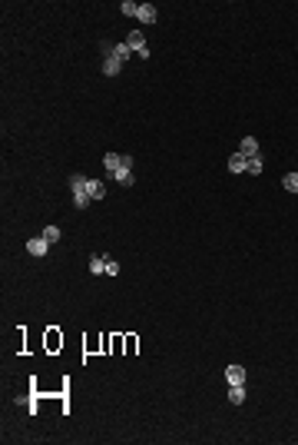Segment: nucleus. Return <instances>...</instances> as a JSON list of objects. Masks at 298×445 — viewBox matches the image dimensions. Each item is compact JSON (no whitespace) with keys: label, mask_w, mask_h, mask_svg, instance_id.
<instances>
[{"label":"nucleus","mask_w":298,"mask_h":445,"mask_svg":"<svg viewBox=\"0 0 298 445\" xmlns=\"http://www.w3.org/2000/svg\"><path fill=\"white\" fill-rule=\"evenodd\" d=\"M103 167H106V173L113 176V173L123 167V156H120V153H106V156H103Z\"/></svg>","instance_id":"obj_10"},{"label":"nucleus","mask_w":298,"mask_h":445,"mask_svg":"<svg viewBox=\"0 0 298 445\" xmlns=\"http://www.w3.org/2000/svg\"><path fill=\"white\" fill-rule=\"evenodd\" d=\"M126 47L133 50V54H139L143 60H149V47H146V37L139 33V30H133V33H126Z\"/></svg>","instance_id":"obj_2"},{"label":"nucleus","mask_w":298,"mask_h":445,"mask_svg":"<svg viewBox=\"0 0 298 445\" xmlns=\"http://www.w3.org/2000/svg\"><path fill=\"white\" fill-rule=\"evenodd\" d=\"M225 382L229 386H245V369L242 365H229L225 369Z\"/></svg>","instance_id":"obj_6"},{"label":"nucleus","mask_w":298,"mask_h":445,"mask_svg":"<svg viewBox=\"0 0 298 445\" xmlns=\"http://www.w3.org/2000/svg\"><path fill=\"white\" fill-rule=\"evenodd\" d=\"M245 163H248V160H245L242 153H232L229 156V173H245Z\"/></svg>","instance_id":"obj_12"},{"label":"nucleus","mask_w":298,"mask_h":445,"mask_svg":"<svg viewBox=\"0 0 298 445\" xmlns=\"http://www.w3.org/2000/svg\"><path fill=\"white\" fill-rule=\"evenodd\" d=\"M116 273H120V263H116V259H106V273H103V276H116Z\"/></svg>","instance_id":"obj_18"},{"label":"nucleus","mask_w":298,"mask_h":445,"mask_svg":"<svg viewBox=\"0 0 298 445\" xmlns=\"http://www.w3.org/2000/svg\"><path fill=\"white\" fill-rule=\"evenodd\" d=\"M120 70H123V60H116V56H106V60H103V73H106V77H120Z\"/></svg>","instance_id":"obj_9"},{"label":"nucleus","mask_w":298,"mask_h":445,"mask_svg":"<svg viewBox=\"0 0 298 445\" xmlns=\"http://www.w3.org/2000/svg\"><path fill=\"white\" fill-rule=\"evenodd\" d=\"M86 193H90V199H106V183L103 180H86Z\"/></svg>","instance_id":"obj_5"},{"label":"nucleus","mask_w":298,"mask_h":445,"mask_svg":"<svg viewBox=\"0 0 298 445\" xmlns=\"http://www.w3.org/2000/svg\"><path fill=\"white\" fill-rule=\"evenodd\" d=\"M27 252H30V256H37V259H43V256L50 252V243H47L43 236H30L27 239Z\"/></svg>","instance_id":"obj_4"},{"label":"nucleus","mask_w":298,"mask_h":445,"mask_svg":"<svg viewBox=\"0 0 298 445\" xmlns=\"http://www.w3.org/2000/svg\"><path fill=\"white\" fill-rule=\"evenodd\" d=\"M106 259H109V256L93 252V256H90V273H93V276H103V273H106Z\"/></svg>","instance_id":"obj_8"},{"label":"nucleus","mask_w":298,"mask_h":445,"mask_svg":"<svg viewBox=\"0 0 298 445\" xmlns=\"http://www.w3.org/2000/svg\"><path fill=\"white\" fill-rule=\"evenodd\" d=\"M70 190H73V206H76V209H86V203H90V193H86V176L73 173V176H70Z\"/></svg>","instance_id":"obj_1"},{"label":"nucleus","mask_w":298,"mask_h":445,"mask_svg":"<svg viewBox=\"0 0 298 445\" xmlns=\"http://www.w3.org/2000/svg\"><path fill=\"white\" fill-rule=\"evenodd\" d=\"M239 153H242L245 160H252V156H258V139H255V137H245L242 143H239Z\"/></svg>","instance_id":"obj_7"},{"label":"nucleus","mask_w":298,"mask_h":445,"mask_svg":"<svg viewBox=\"0 0 298 445\" xmlns=\"http://www.w3.org/2000/svg\"><path fill=\"white\" fill-rule=\"evenodd\" d=\"M40 236L47 239V243H50V246H53V243H60V226H47V229H43Z\"/></svg>","instance_id":"obj_14"},{"label":"nucleus","mask_w":298,"mask_h":445,"mask_svg":"<svg viewBox=\"0 0 298 445\" xmlns=\"http://www.w3.org/2000/svg\"><path fill=\"white\" fill-rule=\"evenodd\" d=\"M229 402L232 405H242L245 402V386H229Z\"/></svg>","instance_id":"obj_13"},{"label":"nucleus","mask_w":298,"mask_h":445,"mask_svg":"<svg viewBox=\"0 0 298 445\" xmlns=\"http://www.w3.org/2000/svg\"><path fill=\"white\" fill-rule=\"evenodd\" d=\"M120 10H123L126 17H136V14H139V3H133V0H123V3H120Z\"/></svg>","instance_id":"obj_17"},{"label":"nucleus","mask_w":298,"mask_h":445,"mask_svg":"<svg viewBox=\"0 0 298 445\" xmlns=\"http://www.w3.org/2000/svg\"><path fill=\"white\" fill-rule=\"evenodd\" d=\"M139 20H143V24H156V7H152V3H139Z\"/></svg>","instance_id":"obj_11"},{"label":"nucleus","mask_w":298,"mask_h":445,"mask_svg":"<svg viewBox=\"0 0 298 445\" xmlns=\"http://www.w3.org/2000/svg\"><path fill=\"white\" fill-rule=\"evenodd\" d=\"M282 186H285V190H288V193H298V173H285Z\"/></svg>","instance_id":"obj_15"},{"label":"nucleus","mask_w":298,"mask_h":445,"mask_svg":"<svg viewBox=\"0 0 298 445\" xmlns=\"http://www.w3.org/2000/svg\"><path fill=\"white\" fill-rule=\"evenodd\" d=\"M113 180L120 186H133V156H123V167L113 173Z\"/></svg>","instance_id":"obj_3"},{"label":"nucleus","mask_w":298,"mask_h":445,"mask_svg":"<svg viewBox=\"0 0 298 445\" xmlns=\"http://www.w3.org/2000/svg\"><path fill=\"white\" fill-rule=\"evenodd\" d=\"M245 173H252V176H258V173H262V156H252V160L245 163Z\"/></svg>","instance_id":"obj_16"}]
</instances>
